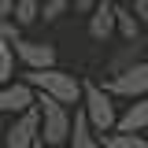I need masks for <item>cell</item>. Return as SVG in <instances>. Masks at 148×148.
Wrapping results in <instances>:
<instances>
[{
	"label": "cell",
	"instance_id": "7",
	"mask_svg": "<svg viewBox=\"0 0 148 148\" xmlns=\"http://www.w3.org/2000/svg\"><path fill=\"white\" fill-rule=\"evenodd\" d=\"M115 34H119V4L115 0H100L96 11L89 15V37L96 45H108Z\"/></svg>",
	"mask_w": 148,
	"mask_h": 148
},
{
	"label": "cell",
	"instance_id": "19",
	"mask_svg": "<svg viewBox=\"0 0 148 148\" xmlns=\"http://www.w3.org/2000/svg\"><path fill=\"white\" fill-rule=\"evenodd\" d=\"M0 18H15V0H0Z\"/></svg>",
	"mask_w": 148,
	"mask_h": 148
},
{
	"label": "cell",
	"instance_id": "5",
	"mask_svg": "<svg viewBox=\"0 0 148 148\" xmlns=\"http://www.w3.org/2000/svg\"><path fill=\"white\" fill-rule=\"evenodd\" d=\"M37 141H41V100H37L34 111L15 115L8 122V130H4V145L8 148H34Z\"/></svg>",
	"mask_w": 148,
	"mask_h": 148
},
{
	"label": "cell",
	"instance_id": "1",
	"mask_svg": "<svg viewBox=\"0 0 148 148\" xmlns=\"http://www.w3.org/2000/svg\"><path fill=\"white\" fill-rule=\"evenodd\" d=\"M22 78L34 85L41 96H52L59 104H67V108H82V100H85V78H78L71 71H59V67H48V71H22Z\"/></svg>",
	"mask_w": 148,
	"mask_h": 148
},
{
	"label": "cell",
	"instance_id": "8",
	"mask_svg": "<svg viewBox=\"0 0 148 148\" xmlns=\"http://www.w3.org/2000/svg\"><path fill=\"white\" fill-rule=\"evenodd\" d=\"M15 52H18L22 71H48V67H56V48L45 45V41H18Z\"/></svg>",
	"mask_w": 148,
	"mask_h": 148
},
{
	"label": "cell",
	"instance_id": "10",
	"mask_svg": "<svg viewBox=\"0 0 148 148\" xmlns=\"http://www.w3.org/2000/svg\"><path fill=\"white\" fill-rule=\"evenodd\" d=\"M71 148H104L100 133L92 130L89 115H85L82 108H74V133H71Z\"/></svg>",
	"mask_w": 148,
	"mask_h": 148
},
{
	"label": "cell",
	"instance_id": "20",
	"mask_svg": "<svg viewBox=\"0 0 148 148\" xmlns=\"http://www.w3.org/2000/svg\"><path fill=\"white\" fill-rule=\"evenodd\" d=\"M34 148H48V145H45V141H37V145H34Z\"/></svg>",
	"mask_w": 148,
	"mask_h": 148
},
{
	"label": "cell",
	"instance_id": "2",
	"mask_svg": "<svg viewBox=\"0 0 148 148\" xmlns=\"http://www.w3.org/2000/svg\"><path fill=\"white\" fill-rule=\"evenodd\" d=\"M71 133H74L71 108L52 100V96H41V141L48 148H63V145H71Z\"/></svg>",
	"mask_w": 148,
	"mask_h": 148
},
{
	"label": "cell",
	"instance_id": "4",
	"mask_svg": "<svg viewBox=\"0 0 148 148\" xmlns=\"http://www.w3.org/2000/svg\"><path fill=\"white\" fill-rule=\"evenodd\" d=\"M104 89L115 100H141V96H148V59L133 63L122 74H111L108 82H104Z\"/></svg>",
	"mask_w": 148,
	"mask_h": 148
},
{
	"label": "cell",
	"instance_id": "18",
	"mask_svg": "<svg viewBox=\"0 0 148 148\" xmlns=\"http://www.w3.org/2000/svg\"><path fill=\"white\" fill-rule=\"evenodd\" d=\"M100 0H74V15H92Z\"/></svg>",
	"mask_w": 148,
	"mask_h": 148
},
{
	"label": "cell",
	"instance_id": "17",
	"mask_svg": "<svg viewBox=\"0 0 148 148\" xmlns=\"http://www.w3.org/2000/svg\"><path fill=\"white\" fill-rule=\"evenodd\" d=\"M126 4L133 8V15H137V18H141V22L148 26V0H126Z\"/></svg>",
	"mask_w": 148,
	"mask_h": 148
},
{
	"label": "cell",
	"instance_id": "13",
	"mask_svg": "<svg viewBox=\"0 0 148 148\" xmlns=\"http://www.w3.org/2000/svg\"><path fill=\"white\" fill-rule=\"evenodd\" d=\"M141 30H145V22L133 15V8L119 4V37H122V41H137V37H141Z\"/></svg>",
	"mask_w": 148,
	"mask_h": 148
},
{
	"label": "cell",
	"instance_id": "6",
	"mask_svg": "<svg viewBox=\"0 0 148 148\" xmlns=\"http://www.w3.org/2000/svg\"><path fill=\"white\" fill-rule=\"evenodd\" d=\"M37 100H41V92L26 82V78H15V82H8V85H0V111L4 115H22V111H34Z\"/></svg>",
	"mask_w": 148,
	"mask_h": 148
},
{
	"label": "cell",
	"instance_id": "12",
	"mask_svg": "<svg viewBox=\"0 0 148 148\" xmlns=\"http://www.w3.org/2000/svg\"><path fill=\"white\" fill-rule=\"evenodd\" d=\"M104 148H148L145 133H126V130H111V133H100Z\"/></svg>",
	"mask_w": 148,
	"mask_h": 148
},
{
	"label": "cell",
	"instance_id": "3",
	"mask_svg": "<svg viewBox=\"0 0 148 148\" xmlns=\"http://www.w3.org/2000/svg\"><path fill=\"white\" fill-rule=\"evenodd\" d=\"M82 111L89 115V122L96 133H111L119 130V111H115V96H111L100 82L85 78V100H82Z\"/></svg>",
	"mask_w": 148,
	"mask_h": 148
},
{
	"label": "cell",
	"instance_id": "14",
	"mask_svg": "<svg viewBox=\"0 0 148 148\" xmlns=\"http://www.w3.org/2000/svg\"><path fill=\"white\" fill-rule=\"evenodd\" d=\"M15 67H22V63H18V52H15V45L0 41V85L15 82Z\"/></svg>",
	"mask_w": 148,
	"mask_h": 148
},
{
	"label": "cell",
	"instance_id": "16",
	"mask_svg": "<svg viewBox=\"0 0 148 148\" xmlns=\"http://www.w3.org/2000/svg\"><path fill=\"white\" fill-rule=\"evenodd\" d=\"M18 30H22V22H18V18H0V41L18 45V41H22V37H18Z\"/></svg>",
	"mask_w": 148,
	"mask_h": 148
},
{
	"label": "cell",
	"instance_id": "9",
	"mask_svg": "<svg viewBox=\"0 0 148 148\" xmlns=\"http://www.w3.org/2000/svg\"><path fill=\"white\" fill-rule=\"evenodd\" d=\"M145 48L148 45L141 41V37H137V41H122L119 52L108 59V74H122V71H130L133 63H141V59H145Z\"/></svg>",
	"mask_w": 148,
	"mask_h": 148
},
{
	"label": "cell",
	"instance_id": "15",
	"mask_svg": "<svg viewBox=\"0 0 148 148\" xmlns=\"http://www.w3.org/2000/svg\"><path fill=\"white\" fill-rule=\"evenodd\" d=\"M74 11V0H45V8H41V18L45 22H56L59 15H67Z\"/></svg>",
	"mask_w": 148,
	"mask_h": 148
},
{
	"label": "cell",
	"instance_id": "11",
	"mask_svg": "<svg viewBox=\"0 0 148 148\" xmlns=\"http://www.w3.org/2000/svg\"><path fill=\"white\" fill-rule=\"evenodd\" d=\"M119 130H126V133H145L148 130V96L130 100V108L119 115Z\"/></svg>",
	"mask_w": 148,
	"mask_h": 148
},
{
	"label": "cell",
	"instance_id": "21",
	"mask_svg": "<svg viewBox=\"0 0 148 148\" xmlns=\"http://www.w3.org/2000/svg\"><path fill=\"white\" fill-rule=\"evenodd\" d=\"M115 4H126V0H115Z\"/></svg>",
	"mask_w": 148,
	"mask_h": 148
}]
</instances>
